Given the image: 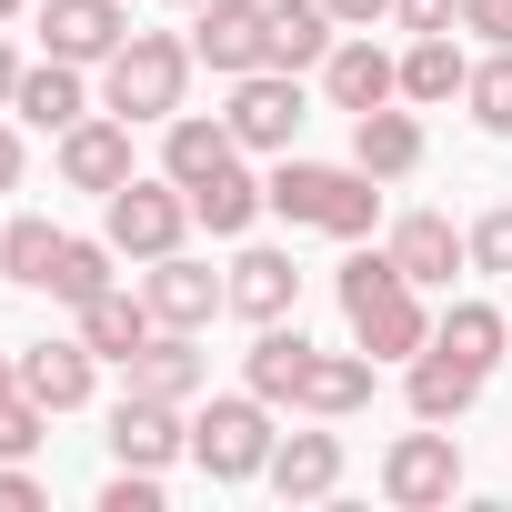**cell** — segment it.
Listing matches in <instances>:
<instances>
[{"label": "cell", "mask_w": 512, "mask_h": 512, "mask_svg": "<svg viewBox=\"0 0 512 512\" xmlns=\"http://www.w3.org/2000/svg\"><path fill=\"white\" fill-rule=\"evenodd\" d=\"M0 191H21V131L0 121Z\"/></svg>", "instance_id": "40"}, {"label": "cell", "mask_w": 512, "mask_h": 512, "mask_svg": "<svg viewBox=\"0 0 512 512\" xmlns=\"http://www.w3.org/2000/svg\"><path fill=\"white\" fill-rule=\"evenodd\" d=\"M11 111H21L31 131H71V121H91V81H81V61H41V71H21Z\"/></svg>", "instance_id": "19"}, {"label": "cell", "mask_w": 512, "mask_h": 512, "mask_svg": "<svg viewBox=\"0 0 512 512\" xmlns=\"http://www.w3.org/2000/svg\"><path fill=\"white\" fill-rule=\"evenodd\" d=\"M342 482V432H282L272 442V492L282 502H322Z\"/></svg>", "instance_id": "22"}, {"label": "cell", "mask_w": 512, "mask_h": 512, "mask_svg": "<svg viewBox=\"0 0 512 512\" xmlns=\"http://www.w3.org/2000/svg\"><path fill=\"white\" fill-rule=\"evenodd\" d=\"M161 131H171V141H161V171H171V181H181V191H191V181H211V171H231V161H241V141H231V121H201V111H171V121H161Z\"/></svg>", "instance_id": "21"}, {"label": "cell", "mask_w": 512, "mask_h": 512, "mask_svg": "<svg viewBox=\"0 0 512 512\" xmlns=\"http://www.w3.org/2000/svg\"><path fill=\"white\" fill-rule=\"evenodd\" d=\"M342 322L372 362H412L432 342V312H422V282H402L392 251H352L342 262Z\"/></svg>", "instance_id": "1"}, {"label": "cell", "mask_w": 512, "mask_h": 512, "mask_svg": "<svg viewBox=\"0 0 512 512\" xmlns=\"http://www.w3.org/2000/svg\"><path fill=\"white\" fill-rule=\"evenodd\" d=\"M151 332H161L151 292H121V282H111V292H91V302H81V342H91L101 362H131V352H141Z\"/></svg>", "instance_id": "17"}, {"label": "cell", "mask_w": 512, "mask_h": 512, "mask_svg": "<svg viewBox=\"0 0 512 512\" xmlns=\"http://www.w3.org/2000/svg\"><path fill=\"white\" fill-rule=\"evenodd\" d=\"M352 161H362L372 181H412V171H422V121L392 111V101L362 111V121H352Z\"/></svg>", "instance_id": "20"}, {"label": "cell", "mask_w": 512, "mask_h": 512, "mask_svg": "<svg viewBox=\"0 0 512 512\" xmlns=\"http://www.w3.org/2000/svg\"><path fill=\"white\" fill-rule=\"evenodd\" d=\"M11 91H21V61H11V41H0V111H11Z\"/></svg>", "instance_id": "41"}, {"label": "cell", "mask_w": 512, "mask_h": 512, "mask_svg": "<svg viewBox=\"0 0 512 512\" xmlns=\"http://www.w3.org/2000/svg\"><path fill=\"white\" fill-rule=\"evenodd\" d=\"M262 191H272V211H282L292 231H332V241H362V231L382 221V181H372L362 161H342V171H332V161H292V151H282V171H272Z\"/></svg>", "instance_id": "2"}, {"label": "cell", "mask_w": 512, "mask_h": 512, "mask_svg": "<svg viewBox=\"0 0 512 512\" xmlns=\"http://www.w3.org/2000/svg\"><path fill=\"white\" fill-rule=\"evenodd\" d=\"M191 462L211 482H262L272 472V402L262 392H221L201 422H191Z\"/></svg>", "instance_id": "5"}, {"label": "cell", "mask_w": 512, "mask_h": 512, "mask_svg": "<svg viewBox=\"0 0 512 512\" xmlns=\"http://www.w3.org/2000/svg\"><path fill=\"white\" fill-rule=\"evenodd\" d=\"M262 201H272V191L251 181L241 161H231V171H211V181H191V211L211 221V241H231V231H251V211H262Z\"/></svg>", "instance_id": "29"}, {"label": "cell", "mask_w": 512, "mask_h": 512, "mask_svg": "<svg viewBox=\"0 0 512 512\" xmlns=\"http://www.w3.org/2000/svg\"><path fill=\"white\" fill-rule=\"evenodd\" d=\"M181 91H191V41H171V31H131L101 61V111H121V121H171Z\"/></svg>", "instance_id": "3"}, {"label": "cell", "mask_w": 512, "mask_h": 512, "mask_svg": "<svg viewBox=\"0 0 512 512\" xmlns=\"http://www.w3.org/2000/svg\"><path fill=\"white\" fill-rule=\"evenodd\" d=\"M121 372H131V392H151V402H191V392H201V352H191V332H171V322H161Z\"/></svg>", "instance_id": "25"}, {"label": "cell", "mask_w": 512, "mask_h": 512, "mask_svg": "<svg viewBox=\"0 0 512 512\" xmlns=\"http://www.w3.org/2000/svg\"><path fill=\"white\" fill-rule=\"evenodd\" d=\"M41 432H51V412H41L31 392H11V402H0V462H21V452H31Z\"/></svg>", "instance_id": "33"}, {"label": "cell", "mask_w": 512, "mask_h": 512, "mask_svg": "<svg viewBox=\"0 0 512 512\" xmlns=\"http://www.w3.org/2000/svg\"><path fill=\"white\" fill-rule=\"evenodd\" d=\"M462 31H482L492 51H512V0H462Z\"/></svg>", "instance_id": "37"}, {"label": "cell", "mask_w": 512, "mask_h": 512, "mask_svg": "<svg viewBox=\"0 0 512 512\" xmlns=\"http://www.w3.org/2000/svg\"><path fill=\"white\" fill-rule=\"evenodd\" d=\"M482 382H492V372H472L462 352L422 342V352H412V422H462V412L482 402Z\"/></svg>", "instance_id": "16"}, {"label": "cell", "mask_w": 512, "mask_h": 512, "mask_svg": "<svg viewBox=\"0 0 512 512\" xmlns=\"http://www.w3.org/2000/svg\"><path fill=\"white\" fill-rule=\"evenodd\" d=\"M61 181L111 201V191L131 181V121H121V111H91V121H71V131H61Z\"/></svg>", "instance_id": "11"}, {"label": "cell", "mask_w": 512, "mask_h": 512, "mask_svg": "<svg viewBox=\"0 0 512 512\" xmlns=\"http://www.w3.org/2000/svg\"><path fill=\"white\" fill-rule=\"evenodd\" d=\"M191 61H211L221 81L262 71L272 61V11H262V0H201V11H191Z\"/></svg>", "instance_id": "8"}, {"label": "cell", "mask_w": 512, "mask_h": 512, "mask_svg": "<svg viewBox=\"0 0 512 512\" xmlns=\"http://www.w3.org/2000/svg\"><path fill=\"white\" fill-rule=\"evenodd\" d=\"M382 251H392V262H402V282H452V272L472 262V231H452L442 211H402Z\"/></svg>", "instance_id": "15"}, {"label": "cell", "mask_w": 512, "mask_h": 512, "mask_svg": "<svg viewBox=\"0 0 512 512\" xmlns=\"http://www.w3.org/2000/svg\"><path fill=\"white\" fill-rule=\"evenodd\" d=\"M21 11H31V0H0V21H21Z\"/></svg>", "instance_id": "43"}, {"label": "cell", "mask_w": 512, "mask_h": 512, "mask_svg": "<svg viewBox=\"0 0 512 512\" xmlns=\"http://www.w3.org/2000/svg\"><path fill=\"white\" fill-rule=\"evenodd\" d=\"M292 302H302L292 251H241V262H231V312H241V322H282Z\"/></svg>", "instance_id": "24"}, {"label": "cell", "mask_w": 512, "mask_h": 512, "mask_svg": "<svg viewBox=\"0 0 512 512\" xmlns=\"http://www.w3.org/2000/svg\"><path fill=\"white\" fill-rule=\"evenodd\" d=\"M322 91H332V111H382V101H402V61L372 41V31H342L332 41V61H322Z\"/></svg>", "instance_id": "9"}, {"label": "cell", "mask_w": 512, "mask_h": 512, "mask_svg": "<svg viewBox=\"0 0 512 512\" xmlns=\"http://www.w3.org/2000/svg\"><path fill=\"white\" fill-rule=\"evenodd\" d=\"M462 81H472L462 41H452V31H412V51H402V101H412V111H442V101H462Z\"/></svg>", "instance_id": "18"}, {"label": "cell", "mask_w": 512, "mask_h": 512, "mask_svg": "<svg viewBox=\"0 0 512 512\" xmlns=\"http://www.w3.org/2000/svg\"><path fill=\"white\" fill-rule=\"evenodd\" d=\"M432 342H442V352H462L472 372H492V362H502V342H512V322H502L492 302H452V312L432 322Z\"/></svg>", "instance_id": "30"}, {"label": "cell", "mask_w": 512, "mask_h": 512, "mask_svg": "<svg viewBox=\"0 0 512 512\" xmlns=\"http://www.w3.org/2000/svg\"><path fill=\"white\" fill-rule=\"evenodd\" d=\"M302 372H312L302 322H262V342H251V392L262 402H302Z\"/></svg>", "instance_id": "28"}, {"label": "cell", "mask_w": 512, "mask_h": 512, "mask_svg": "<svg viewBox=\"0 0 512 512\" xmlns=\"http://www.w3.org/2000/svg\"><path fill=\"white\" fill-rule=\"evenodd\" d=\"M181 11H201V0H181Z\"/></svg>", "instance_id": "44"}, {"label": "cell", "mask_w": 512, "mask_h": 512, "mask_svg": "<svg viewBox=\"0 0 512 512\" xmlns=\"http://www.w3.org/2000/svg\"><path fill=\"white\" fill-rule=\"evenodd\" d=\"M111 262H121V251L111 241H61V272H51V302H91V292H111Z\"/></svg>", "instance_id": "31"}, {"label": "cell", "mask_w": 512, "mask_h": 512, "mask_svg": "<svg viewBox=\"0 0 512 512\" xmlns=\"http://www.w3.org/2000/svg\"><path fill=\"white\" fill-rule=\"evenodd\" d=\"M101 512H161V472H141V462H121V472L101 482Z\"/></svg>", "instance_id": "34"}, {"label": "cell", "mask_w": 512, "mask_h": 512, "mask_svg": "<svg viewBox=\"0 0 512 512\" xmlns=\"http://www.w3.org/2000/svg\"><path fill=\"white\" fill-rule=\"evenodd\" d=\"M61 241H71V231H51L41 211H11V221H0V282L51 292V272H61Z\"/></svg>", "instance_id": "26"}, {"label": "cell", "mask_w": 512, "mask_h": 512, "mask_svg": "<svg viewBox=\"0 0 512 512\" xmlns=\"http://www.w3.org/2000/svg\"><path fill=\"white\" fill-rule=\"evenodd\" d=\"M191 221H201V211H191V191H181L171 171H161V181H141V171H131V181L101 201V241L121 251V262H161V251H181V241H191Z\"/></svg>", "instance_id": "4"}, {"label": "cell", "mask_w": 512, "mask_h": 512, "mask_svg": "<svg viewBox=\"0 0 512 512\" xmlns=\"http://www.w3.org/2000/svg\"><path fill=\"white\" fill-rule=\"evenodd\" d=\"M191 452V422H181V402H151V392H121L111 402V462H141V472H161V462H181Z\"/></svg>", "instance_id": "12"}, {"label": "cell", "mask_w": 512, "mask_h": 512, "mask_svg": "<svg viewBox=\"0 0 512 512\" xmlns=\"http://www.w3.org/2000/svg\"><path fill=\"white\" fill-rule=\"evenodd\" d=\"M151 312L171 322V332H201L211 312H231V272H211V262H191V251H161L151 262Z\"/></svg>", "instance_id": "10"}, {"label": "cell", "mask_w": 512, "mask_h": 512, "mask_svg": "<svg viewBox=\"0 0 512 512\" xmlns=\"http://www.w3.org/2000/svg\"><path fill=\"white\" fill-rule=\"evenodd\" d=\"M91 372H101L91 342H21V392L41 412H81L91 402Z\"/></svg>", "instance_id": "14"}, {"label": "cell", "mask_w": 512, "mask_h": 512, "mask_svg": "<svg viewBox=\"0 0 512 512\" xmlns=\"http://www.w3.org/2000/svg\"><path fill=\"white\" fill-rule=\"evenodd\" d=\"M221 121H231L241 151H292V141H302V71H272V61H262V71H241Z\"/></svg>", "instance_id": "7"}, {"label": "cell", "mask_w": 512, "mask_h": 512, "mask_svg": "<svg viewBox=\"0 0 512 512\" xmlns=\"http://www.w3.org/2000/svg\"><path fill=\"white\" fill-rule=\"evenodd\" d=\"M41 502H51V492H41L21 462H0V512H41Z\"/></svg>", "instance_id": "38"}, {"label": "cell", "mask_w": 512, "mask_h": 512, "mask_svg": "<svg viewBox=\"0 0 512 512\" xmlns=\"http://www.w3.org/2000/svg\"><path fill=\"white\" fill-rule=\"evenodd\" d=\"M472 262H482V272H512V201L472 221Z\"/></svg>", "instance_id": "35"}, {"label": "cell", "mask_w": 512, "mask_h": 512, "mask_svg": "<svg viewBox=\"0 0 512 512\" xmlns=\"http://www.w3.org/2000/svg\"><path fill=\"white\" fill-rule=\"evenodd\" d=\"M21 392V352H0V402H11Z\"/></svg>", "instance_id": "42"}, {"label": "cell", "mask_w": 512, "mask_h": 512, "mask_svg": "<svg viewBox=\"0 0 512 512\" xmlns=\"http://www.w3.org/2000/svg\"><path fill=\"white\" fill-rule=\"evenodd\" d=\"M402 31H462V0H392Z\"/></svg>", "instance_id": "36"}, {"label": "cell", "mask_w": 512, "mask_h": 512, "mask_svg": "<svg viewBox=\"0 0 512 512\" xmlns=\"http://www.w3.org/2000/svg\"><path fill=\"white\" fill-rule=\"evenodd\" d=\"M262 11H272V71H322L332 61L342 21L322 11V0H262Z\"/></svg>", "instance_id": "23"}, {"label": "cell", "mask_w": 512, "mask_h": 512, "mask_svg": "<svg viewBox=\"0 0 512 512\" xmlns=\"http://www.w3.org/2000/svg\"><path fill=\"white\" fill-rule=\"evenodd\" d=\"M382 492H392L402 512H442V502L462 492V442H452L442 422H422V432H402V442L382 452Z\"/></svg>", "instance_id": "6"}, {"label": "cell", "mask_w": 512, "mask_h": 512, "mask_svg": "<svg viewBox=\"0 0 512 512\" xmlns=\"http://www.w3.org/2000/svg\"><path fill=\"white\" fill-rule=\"evenodd\" d=\"M462 101H472V121H482V131H502V141H512V51H492V61H472V81H462Z\"/></svg>", "instance_id": "32"}, {"label": "cell", "mask_w": 512, "mask_h": 512, "mask_svg": "<svg viewBox=\"0 0 512 512\" xmlns=\"http://www.w3.org/2000/svg\"><path fill=\"white\" fill-rule=\"evenodd\" d=\"M362 402H372V352H312L302 412H312V422H342V412H362Z\"/></svg>", "instance_id": "27"}, {"label": "cell", "mask_w": 512, "mask_h": 512, "mask_svg": "<svg viewBox=\"0 0 512 512\" xmlns=\"http://www.w3.org/2000/svg\"><path fill=\"white\" fill-rule=\"evenodd\" d=\"M322 11H332L342 31H372V21H392V0H322Z\"/></svg>", "instance_id": "39"}, {"label": "cell", "mask_w": 512, "mask_h": 512, "mask_svg": "<svg viewBox=\"0 0 512 512\" xmlns=\"http://www.w3.org/2000/svg\"><path fill=\"white\" fill-rule=\"evenodd\" d=\"M41 41H51V61H111L121 41H131V11L121 0H41Z\"/></svg>", "instance_id": "13"}]
</instances>
